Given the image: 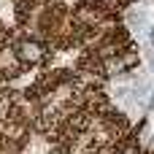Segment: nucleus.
Returning <instances> with one entry per match:
<instances>
[{
	"label": "nucleus",
	"mask_w": 154,
	"mask_h": 154,
	"mask_svg": "<svg viewBox=\"0 0 154 154\" xmlns=\"http://www.w3.org/2000/svg\"><path fill=\"white\" fill-rule=\"evenodd\" d=\"M135 65H138V51H133V49L122 51V60H119V68H122V73H125V70H130V68H135Z\"/></svg>",
	"instance_id": "f03ea898"
},
{
	"label": "nucleus",
	"mask_w": 154,
	"mask_h": 154,
	"mask_svg": "<svg viewBox=\"0 0 154 154\" xmlns=\"http://www.w3.org/2000/svg\"><path fill=\"white\" fill-rule=\"evenodd\" d=\"M14 51H16V60H19L22 65H41V62L46 60V49H43V43L32 41V38L19 41Z\"/></svg>",
	"instance_id": "f257e3e1"
},
{
	"label": "nucleus",
	"mask_w": 154,
	"mask_h": 154,
	"mask_svg": "<svg viewBox=\"0 0 154 154\" xmlns=\"http://www.w3.org/2000/svg\"><path fill=\"white\" fill-rule=\"evenodd\" d=\"M76 16L81 19V22H87V24H95L97 22V11H92V5H79V11H76Z\"/></svg>",
	"instance_id": "7ed1b4c3"
}]
</instances>
